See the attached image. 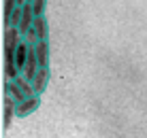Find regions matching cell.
<instances>
[{"mask_svg": "<svg viewBox=\"0 0 147 138\" xmlns=\"http://www.w3.org/2000/svg\"><path fill=\"white\" fill-rule=\"evenodd\" d=\"M13 117H17V102H15L11 96L4 94L2 96V130L4 132L11 127Z\"/></svg>", "mask_w": 147, "mask_h": 138, "instance_id": "cell-1", "label": "cell"}, {"mask_svg": "<svg viewBox=\"0 0 147 138\" xmlns=\"http://www.w3.org/2000/svg\"><path fill=\"white\" fill-rule=\"evenodd\" d=\"M40 106V96H30V98H26L24 102H19L17 104V117L19 119H24V117H30L34 113V111H38Z\"/></svg>", "mask_w": 147, "mask_h": 138, "instance_id": "cell-2", "label": "cell"}, {"mask_svg": "<svg viewBox=\"0 0 147 138\" xmlns=\"http://www.w3.org/2000/svg\"><path fill=\"white\" fill-rule=\"evenodd\" d=\"M49 79H51V72H49V66H40L36 76L32 79V85L34 89H36L38 96H43L45 91H47V85H49Z\"/></svg>", "mask_w": 147, "mask_h": 138, "instance_id": "cell-3", "label": "cell"}, {"mask_svg": "<svg viewBox=\"0 0 147 138\" xmlns=\"http://www.w3.org/2000/svg\"><path fill=\"white\" fill-rule=\"evenodd\" d=\"M2 89H4V94H7V96H11V98H13L15 102H17V104H19V102H24V100L28 98V96H26V91H24V89L17 85V81H15V79H7V76H4V85H2Z\"/></svg>", "mask_w": 147, "mask_h": 138, "instance_id": "cell-4", "label": "cell"}, {"mask_svg": "<svg viewBox=\"0 0 147 138\" xmlns=\"http://www.w3.org/2000/svg\"><path fill=\"white\" fill-rule=\"evenodd\" d=\"M22 21H19V32H22V36L24 34L28 32L30 28H32V23H34V17H36V15H34V9H32V2H26V4H22Z\"/></svg>", "mask_w": 147, "mask_h": 138, "instance_id": "cell-5", "label": "cell"}, {"mask_svg": "<svg viewBox=\"0 0 147 138\" xmlns=\"http://www.w3.org/2000/svg\"><path fill=\"white\" fill-rule=\"evenodd\" d=\"M32 28L36 30V34H38L40 40H49V21H47L45 15H36V17H34Z\"/></svg>", "mask_w": 147, "mask_h": 138, "instance_id": "cell-6", "label": "cell"}, {"mask_svg": "<svg viewBox=\"0 0 147 138\" xmlns=\"http://www.w3.org/2000/svg\"><path fill=\"white\" fill-rule=\"evenodd\" d=\"M34 49H36L38 64L40 66H49V58H51V53H49V40H38V43L34 45Z\"/></svg>", "mask_w": 147, "mask_h": 138, "instance_id": "cell-7", "label": "cell"}, {"mask_svg": "<svg viewBox=\"0 0 147 138\" xmlns=\"http://www.w3.org/2000/svg\"><path fill=\"white\" fill-rule=\"evenodd\" d=\"M19 7V2L17 0H2V23H4V28H9V21H11V15L13 11Z\"/></svg>", "mask_w": 147, "mask_h": 138, "instance_id": "cell-8", "label": "cell"}, {"mask_svg": "<svg viewBox=\"0 0 147 138\" xmlns=\"http://www.w3.org/2000/svg\"><path fill=\"white\" fill-rule=\"evenodd\" d=\"M32 9H34V15H45V11H47V0H32Z\"/></svg>", "mask_w": 147, "mask_h": 138, "instance_id": "cell-9", "label": "cell"}, {"mask_svg": "<svg viewBox=\"0 0 147 138\" xmlns=\"http://www.w3.org/2000/svg\"><path fill=\"white\" fill-rule=\"evenodd\" d=\"M24 40H26V43H30V45H32V47H34V45H36L38 43V34H36V30H34V28H30L28 30V32L26 34H24Z\"/></svg>", "mask_w": 147, "mask_h": 138, "instance_id": "cell-10", "label": "cell"}, {"mask_svg": "<svg viewBox=\"0 0 147 138\" xmlns=\"http://www.w3.org/2000/svg\"><path fill=\"white\" fill-rule=\"evenodd\" d=\"M22 11H24V9H22V4H19V7L13 11V15H11V21H9V25H15V28H17L19 21H22Z\"/></svg>", "mask_w": 147, "mask_h": 138, "instance_id": "cell-11", "label": "cell"}, {"mask_svg": "<svg viewBox=\"0 0 147 138\" xmlns=\"http://www.w3.org/2000/svg\"><path fill=\"white\" fill-rule=\"evenodd\" d=\"M17 2H19V4H26V2H28V0H17Z\"/></svg>", "mask_w": 147, "mask_h": 138, "instance_id": "cell-12", "label": "cell"}, {"mask_svg": "<svg viewBox=\"0 0 147 138\" xmlns=\"http://www.w3.org/2000/svg\"><path fill=\"white\" fill-rule=\"evenodd\" d=\"M28 2H32V0H28Z\"/></svg>", "mask_w": 147, "mask_h": 138, "instance_id": "cell-13", "label": "cell"}]
</instances>
